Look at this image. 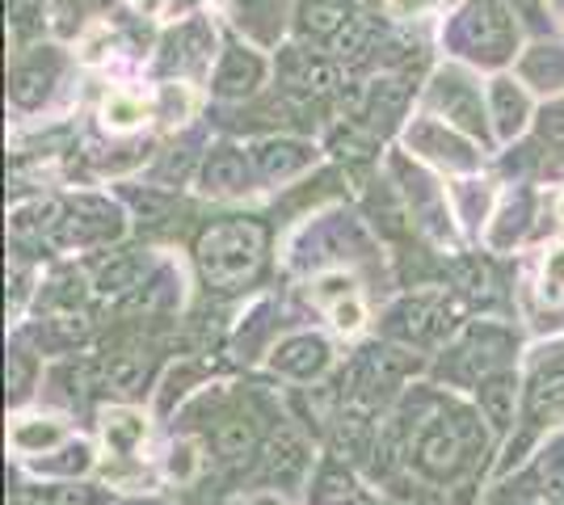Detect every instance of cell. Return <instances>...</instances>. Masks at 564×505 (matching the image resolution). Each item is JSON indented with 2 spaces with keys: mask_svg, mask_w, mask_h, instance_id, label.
Here are the masks:
<instances>
[{
  "mask_svg": "<svg viewBox=\"0 0 564 505\" xmlns=\"http://www.w3.org/2000/svg\"><path fill=\"white\" fill-rule=\"evenodd\" d=\"M261 253H265V232L258 223H245V219L215 223L212 232L198 241V265H203L207 283L224 290L249 283L258 274Z\"/></svg>",
  "mask_w": 564,
  "mask_h": 505,
  "instance_id": "1",
  "label": "cell"
},
{
  "mask_svg": "<svg viewBox=\"0 0 564 505\" xmlns=\"http://www.w3.org/2000/svg\"><path fill=\"white\" fill-rule=\"evenodd\" d=\"M459 43L476 59H506L514 47V18L497 0H471L459 18Z\"/></svg>",
  "mask_w": 564,
  "mask_h": 505,
  "instance_id": "2",
  "label": "cell"
},
{
  "mask_svg": "<svg viewBox=\"0 0 564 505\" xmlns=\"http://www.w3.org/2000/svg\"><path fill=\"white\" fill-rule=\"evenodd\" d=\"M434 110L447 114L451 127L480 135L485 131V110H480V94L471 89V80L464 73H443L434 80Z\"/></svg>",
  "mask_w": 564,
  "mask_h": 505,
  "instance_id": "3",
  "label": "cell"
},
{
  "mask_svg": "<svg viewBox=\"0 0 564 505\" xmlns=\"http://www.w3.org/2000/svg\"><path fill=\"white\" fill-rule=\"evenodd\" d=\"M464 463V442L451 426H434L430 433H422L417 442V468L434 481H447L451 472H459Z\"/></svg>",
  "mask_w": 564,
  "mask_h": 505,
  "instance_id": "4",
  "label": "cell"
},
{
  "mask_svg": "<svg viewBox=\"0 0 564 505\" xmlns=\"http://www.w3.org/2000/svg\"><path fill=\"white\" fill-rule=\"evenodd\" d=\"M274 366L286 371V375H295V380H312V375H321L329 366V345L312 333L286 337L279 350H274Z\"/></svg>",
  "mask_w": 564,
  "mask_h": 505,
  "instance_id": "5",
  "label": "cell"
},
{
  "mask_svg": "<svg viewBox=\"0 0 564 505\" xmlns=\"http://www.w3.org/2000/svg\"><path fill=\"white\" fill-rule=\"evenodd\" d=\"M261 73H265V64H261L253 51L228 47L224 64H219V73H215V94H219V97L253 94V89L261 85Z\"/></svg>",
  "mask_w": 564,
  "mask_h": 505,
  "instance_id": "6",
  "label": "cell"
},
{
  "mask_svg": "<svg viewBox=\"0 0 564 505\" xmlns=\"http://www.w3.org/2000/svg\"><path fill=\"white\" fill-rule=\"evenodd\" d=\"M253 161H258V168L265 177L282 182V177H291V173L312 165V147L300 144V140H261L253 147Z\"/></svg>",
  "mask_w": 564,
  "mask_h": 505,
  "instance_id": "7",
  "label": "cell"
},
{
  "mask_svg": "<svg viewBox=\"0 0 564 505\" xmlns=\"http://www.w3.org/2000/svg\"><path fill=\"white\" fill-rule=\"evenodd\" d=\"M409 144L425 152V156H434V161H443L451 168H471L476 165V156H471L468 144H459V140H451L447 131H443V122H422L413 135H409Z\"/></svg>",
  "mask_w": 564,
  "mask_h": 505,
  "instance_id": "8",
  "label": "cell"
},
{
  "mask_svg": "<svg viewBox=\"0 0 564 505\" xmlns=\"http://www.w3.org/2000/svg\"><path fill=\"white\" fill-rule=\"evenodd\" d=\"M249 186V168L236 147H215L207 168H203V190L207 194H240Z\"/></svg>",
  "mask_w": 564,
  "mask_h": 505,
  "instance_id": "9",
  "label": "cell"
},
{
  "mask_svg": "<svg viewBox=\"0 0 564 505\" xmlns=\"http://www.w3.org/2000/svg\"><path fill=\"white\" fill-rule=\"evenodd\" d=\"M489 97H494L497 131H501V135H518L522 122H527V114H531V101H527V94H522V85H514L510 76H497Z\"/></svg>",
  "mask_w": 564,
  "mask_h": 505,
  "instance_id": "10",
  "label": "cell"
},
{
  "mask_svg": "<svg viewBox=\"0 0 564 505\" xmlns=\"http://www.w3.org/2000/svg\"><path fill=\"white\" fill-rule=\"evenodd\" d=\"M51 80H55V59L43 64V55H39V59H30V64H22V68L13 73L9 97H13L18 106H39V101L51 94Z\"/></svg>",
  "mask_w": 564,
  "mask_h": 505,
  "instance_id": "11",
  "label": "cell"
},
{
  "mask_svg": "<svg viewBox=\"0 0 564 505\" xmlns=\"http://www.w3.org/2000/svg\"><path fill=\"white\" fill-rule=\"evenodd\" d=\"M522 76L531 85H540L543 94H556L564 89V51L561 47H535L522 59Z\"/></svg>",
  "mask_w": 564,
  "mask_h": 505,
  "instance_id": "12",
  "label": "cell"
},
{
  "mask_svg": "<svg viewBox=\"0 0 564 505\" xmlns=\"http://www.w3.org/2000/svg\"><path fill=\"white\" fill-rule=\"evenodd\" d=\"M59 223V202H51V198H34V202H22V207H13V216H9V232L13 237H43Z\"/></svg>",
  "mask_w": 564,
  "mask_h": 505,
  "instance_id": "13",
  "label": "cell"
},
{
  "mask_svg": "<svg viewBox=\"0 0 564 505\" xmlns=\"http://www.w3.org/2000/svg\"><path fill=\"white\" fill-rule=\"evenodd\" d=\"M140 274H143V257H135V253L110 257V262L97 270V290L101 295H122V290H131L140 283Z\"/></svg>",
  "mask_w": 564,
  "mask_h": 505,
  "instance_id": "14",
  "label": "cell"
},
{
  "mask_svg": "<svg viewBox=\"0 0 564 505\" xmlns=\"http://www.w3.org/2000/svg\"><path fill=\"white\" fill-rule=\"evenodd\" d=\"M106 442L115 447V451H122V455H131L135 451V442L143 438V417L140 413H131V409H115V413H106Z\"/></svg>",
  "mask_w": 564,
  "mask_h": 505,
  "instance_id": "15",
  "label": "cell"
},
{
  "mask_svg": "<svg viewBox=\"0 0 564 505\" xmlns=\"http://www.w3.org/2000/svg\"><path fill=\"white\" fill-rule=\"evenodd\" d=\"M212 51V39H207V30L203 25H189V30H182V34H173L165 43V64L173 68H182V64H198L203 55Z\"/></svg>",
  "mask_w": 564,
  "mask_h": 505,
  "instance_id": "16",
  "label": "cell"
},
{
  "mask_svg": "<svg viewBox=\"0 0 564 505\" xmlns=\"http://www.w3.org/2000/svg\"><path fill=\"white\" fill-rule=\"evenodd\" d=\"M564 405V362H552L547 371L535 375L531 387V413H552Z\"/></svg>",
  "mask_w": 564,
  "mask_h": 505,
  "instance_id": "17",
  "label": "cell"
},
{
  "mask_svg": "<svg viewBox=\"0 0 564 505\" xmlns=\"http://www.w3.org/2000/svg\"><path fill=\"white\" fill-rule=\"evenodd\" d=\"M300 468H304V447H300V438H295V433L274 438V447H270V472H274L279 481H295Z\"/></svg>",
  "mask_w": 564,
  "mask_h": 505,
  "instance_id": "18",
  "label": "cell"
},
{
  "mask_svg": "<svg viewBox=\"0 0 564 505\" xmlns=\"http://www.w3.org/2000/svg\"><path fill=\"white\" fill-rule=\"evenodd\" d=\"M350 22L346 13H341V4H321V0H307L304 9H300V25H304L307 34H337L341 25Z\"/></svg>",
  "mask_w": 564,
  "mask_h": 505,
  "instance_id": "19",
  "label": "cell"
},
{
  "mask_svg": "<svg viewBox=\"0 0 564 505\" xmlns=\"http://www.w3.org/2000/svg\"><path fill=\"white\" fill-rule=\"evenodd\" d=\"M455 283L468 290L471 299H489L494 295V265L480 262V257H464L455 265Z\"/></svg>",
  "mask_w": 564,
  "mask_h": 505,
  "instance_id": "20",
  "label": "cell"
},
{
  "mask_svg": "<svg viewBox=\"0 0 564 505\" xmlns=\"http://www.w3.org/2000/svg\"><path fill=\"white\" fill-rule=\"evenodd\" d=\"M480 405H485L494 426H510V417H514V384H510V380L485 384L480 387Z\"/></svg>",
  "mask_w": 564,
  "mask_h": 505,
  "instance_id": "21",
  "label": "cell"
},
{
  "mask_svg": "<svg viewBox=\"0 0 564 505\" xmlns=\"http://www.w3.org/2000/svg\"><path fill=\"white\" fill-rule=\"evenodd\" d=\"M64 438V430L55 426V421H22L18 430H13V442H18V451H30V455H39V451H47Z\"/></svg>",
  "mask_w": 564,
  "mask_h": 505,
  "instance_id": "22",
  "label": "cell"
},
{
  "mask_svg": "<svg viewBox=\"0 0 564 505\" xmlns=\"http://www.w3.org/2000/svg\"><path fill=\"white\" fill-rule=\"evenodd\" d=\"M400 106H404V85L400 80H376L371 85V119L379 127H388V122L397 119Z\"/></svg>",
  "mask_w": 564,
  "mask_h": 505,
  "instance_id": "23",
  "label": "cell"
},
{
  "mask_svg": "<svg viewBox=\"0 0 564 505\" xmlns=\"http://www.w3.org/2000/svg\"><path fill=\"white\" fill-rule=\"evenodd\" d=\"M392 320H397V325H392L397 333L425 337L430 329H434V325H430V320H434V304H425V299H409V304H400L397 312H392Z\"/></svg>",
  "mask_w": 564,
  "mask_h": 505,
  "instance_id": "24",
  "label": "cell"
},
{
  "mask_svg": "<svg viewBox=\"0 0 564 505\" xmlns=\"http://www.w3.org/2000/svg\"><path fill=\"white\" fill-rule=\"evenodd\" d=\"M101 122L110 127V131H131V127H140L143 122V106L135 97H106V106H101Z\"/></svg>",
  "mask_w": 564,
  "mask_h": 505,
  "instance_id": "25",
  "label": "cell"
},
{
  "mask_svg": "<svg viewBox=\"0 0 564 505\" xmlns=\"http://www.w3.org/2000/svg\"><path fill=\"white\" fill-rule=\"evenodd\" d=\"M295 85L304 94H333L337 89V68L325 64V59H304L300 73H295Z\"/></svg>",
  "mask_w": 564,
  "mask_h": 505,
  "instance_id": "26",
  "label": "cell"
},
{
  "mask_svg": "<svg viewBox=\"0 0 564 505\" xmlns=\"http://www.w3.org/2000/svg\"><path fill=\"white\" fill-rule=\"evenodd\" d=\"M527 207H531V198H527V194H518V198H510V202L501 207V216H497V219H506V223L489 232V241H494L497 249H506V244H510V241L518 237V232H522V219H527Z\"/></svg>",
  "mask_w": 564,
  "mask_h": 505,
  "instance_id": "27",
  "label": "cell"
},
{
  "mask_svg": "<svg viewBox=\"0 0 564 505\" xmlns=\"http://www.w3.org/2000/svg\"><path fill=\"white\" fill-rule=\"evenodd\" d=\"M215 447H219V455H228V459L249 455V451H253V426H245V421H228V426H219Z\"/></svg>",
  "mask_w": 564,
  "mask_h": 505,
  "instance_id": "28",
  "label": "cell"
},
{
  "mask_svg": "<svg viewBox=\"0 0 564 505\" xmlns=\"http://www.w3.org/2000/svg\"><path fill=\"white\" fill-rule=\"evenodd\" d=\"M367 43H371V22H367V18H350V22L337 30L333 51H337V55H362Z\"/></svg>",
  "mask_w": 564,
  "mask_h": 505,
  "instance_id": "29",
  "label": "cell"
},
{
  "mask_svg": "<svg viewBox=\"0 0 564 505\" xmlns=\"http://www.w3.org/2000/svg\"><path fill=\"white\" fill-rule=\"evenodd\" d=\"M140 380H143V359H140V354H118V359L110 362V384H115V387L131 392Z\"/></svg>",
  "mask_w": 564,
  "mask_h": 505,
  "instance_id": "30",
  "label": "cell"
},
{
  "mask_svg": "<svg viewBox=\"0 0 564 505\" xmlns=\"http://www.w3.org/2000/svg\"><path fill=\"white\" fill-rule=\"evenodd\" d=\"M333 152H337V156H350V161H362V156H371V140H367L362 131L346 127V131L333 135Z\"/></svg>",
  "mask_w": 564,
  "mask_h": 505,
  "instance_id": "31",
  "label": "cell"
},
{
  "mask_svg": "<svg viewBox=\"0 0 564 505\" xmlns=\"http://www.w3.org/2000/svg\"><path fill=\"white\" fill-rule=\"evenodd\" d=\"M543 290H547L552 299H561L564 295V244L561 249H552L547 262H543Z\"/></svg>",
  "mask_w": 564,
  "mask_h": 505,
  "instance_id": "32",
  "label": "cell"
},
{
  "mask_svg": "<svg viewBox=\"0 0 564 505\" xmlns=\"http://www.w3.org/2000/svg\"><path fill=\"white\" fill-rule=\"evenodd\" d=\"M161 110H165L169 122H182L189 114V94L186 85H165V94H161Z\"/></svg>",
  "mask_w": 564,
  "mask_h": 505,
  "instance_id": "33",
  "label": "cell"
},
{
  "mask_svg": "<svg viewBox=\"0 0 564 505\" xmlns=\"http://www.w3.org/2000/svg\"><path fill=\"white\" fill-rule=\"evenodd\" d=\"M51 329H55L59 341H76V337L89 333V316L85 312H59L55 320H51Z\"/></svg>",
  "mask_w": 564,
  "mask_h": 505,
  "instance_id": "34",
  "label": "cell"
},
{
  "mask_svg": "<svg viewBox=\"0 0 564 505\" xmlns=\"http://www.w3.org/2000/svg\"><path fill=\"white\" fill-rule=\"evenodd\" d=\"M540 135L547 140V144L564 147V106H547V110H543Z\"/></svg>",
  "mask_w": 564,
  "mask_h": 505,
  "instance_id": "35",
  "label": "cell"
},
{
  "mask_svg": "<svg viewBox=\"0 0 564 505\" xmlns=\"http://www.w3.org/2000/svg\"><path fill=\"white\" fill-rule=\"evenodd\" d=\"M25 387H30V362L22 354H9V396L18 400L25 396Z\"/></svg>",
  "mask_w": 564,
  "mask_h": 505,
  "instance_id": "36",
  "label": "cell"
},
{
  "mask_svg": "<svg viewBox=\"0 0 564 505\" xmlns=\"http://www.w3.org/2000/svg\"><path fill=\"white\" fill-rule=\"evenodd\" d=\"M4 4H9L13 25H30L34 18H39V4H43V0H4Z\"/></svg>",
  "mask_w": 564,
  "mask_h": 505,
  "instance_id": "37",
  "label": "cell"
},
{
  "mask_svg": "<svg viewBox=\"0 0 564 505\" xmlns=\"http://www.w3.org/2000/svg\"><path fill=\"white\" fill-rule=\"evenodd\" d=\"M333 320H337V329H346V333H354V329H358V325H362V308H358V304H337V308H333Z\"/></svg>",
  "mask_w": 564,
  "mask_h": 505,
  "instance_id": "38",
  "label": "cell"
},
{
  "mask_svg": "<svg viewBox=\"0 0 564 505\" xmlns=\"http://www.w3.org/2000/svg\"><path fill=\"white\" fill-rule=\"evenodd\" d=\"M543 484H547V497H552V502H564V472L543 476Z\"/></svg>",
  "mask_w": 564,
  "mask_h": 505,
  "instance_id": "39",
  "label": "cell"
},
{
  "mask_svg": "<svg viewBox=\"0 0 564 505\" xmlns=\"http://www.w3.org/2000/svg\"><path fill=\"white\" fill-rule=\"evenodd\" d=\"M341 290L350 295V278H337V274H333V278H325V283H321V295H341Z\"/></svg>",
  "mask_w": 564,
  "mask_h": 505,
  "instance_id": "40",
  "label": "cell"
},
{
  "mask_svg": "<svg viewBox=\"0 0 564 505\" xmlns=\"http://www.w3.org/2000/svg\"><path fill=\"white\" fill-rule=\"evenodd\" d=\"M55 505H94V502H89L85 493H72V488H59V493H55Z\"/></svg>",
  "mask_w": 564,
  "mask_h": 505,
  "instance_id": "41",
  "label": "cell"
},
{
  "mask_svg": "<svg viewBox=\"0 0 564 505\" xmlns=\"http://www.w3.org/2000/svg\"><path fill=\"white\" fill-rule=\"evenodd\" d=\"M422 4H425V0H397L400 13H409V9H422Z\"/></svg>",
  "mask_w": 564,
  "mask_h": 505,
  "instance_id": "42",
  "label": "cell"
},
{
  "mask_svg": "<svg viewBox=\"0 0 564 505\" xmlns=\"http://www.w3.org/2000/svg\"><path fill=\"white\" fill-rule=\"evenodd\" d=\"M518 9H522V13H535V0H514Z\"/></svg>",
  "mask_w": 564,
  "mask_h": 505,
  "instance_id": "43",
  "label": "cell"
},
{
  "mask_svg": "<svg viewBox=\"0 0 564 505\" xmlns=\"http://www.w3.org/2000/svg\"><path fill=\"white\" fill-rule=\"evenodd\" d=\"M173 4H194V0H173Z\"/></svg>",
  "mask_w": 564,
  "mask_h": 505,
  "instance_id": "44",
  "label": "cell"
},
{
  "mask_svg": "<svg viewBox=\"0 0 564 505\" xmlns=\"http://www.w3.org/2000/svg\"><path fill=\"white\" fill-rule=\"evenodd\" d=\"M321 4H341V0H321Z\"/></svg>",
  "mask_w": 564,
  "mask_h": 505,
  "instance_id": "45",
  "label": "cell"
},
{
  "mask_svg": "<svg viewBox=\"0 0 564 505\" xmlns=\"http://www.w3.org/2000/svg\"><path fill=\"white\" fill-rule=\"evenodd\" d=\"M253 505H274V502H265V497H261V502H253Z\"/></svg>",
  "mask_w": 564,
  "mask_h": 505,
  "instance_id": "46",
  "label": "cell"
},
{
  "mask_svg": "<svg viewBox=\"0 0 564 505\" xmlns=\"http://www.w3.org/2000/svg\"><path fill=\"white\" fill-rule=\"evenodd\" d=\"M240 4H258V0H240Z\"/></svg>",
  "mask_w": 564,
  "mask_h": 505,
  "instance_id": "47",
  "label": "cell"
},
{
  "mask_svg": "<svg viewBox=\"0 0 564 505\" xmlns=\"http://www.w3.org/2000/svg\"><path fill=\"white\" fill-rule=\"evenodd\" d=\"M561 216H564V202H561Z\"/></svg>",
  "mask_w": 564,
  "mask_h": 505,
  "instance_id": "48",
  "label": "cell"
}]
</instances>
